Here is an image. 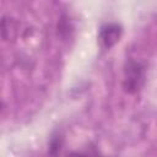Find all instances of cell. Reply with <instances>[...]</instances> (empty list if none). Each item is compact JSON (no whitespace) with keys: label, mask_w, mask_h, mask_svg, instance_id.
I'll list each match as a JSON object with an SVG mask.
<instances>
[{"label":"cell","mask_w":157,"mask_h":157,"mask_svg":"<svg viewBox=\"0 0 157 157\" xmlns=\"http://www.w3.org/2000/svg\"><path fill=\"white\" fill-rule=\"evenodd\" d=\"M145 82V67L144 65L134 59L126 61L124 66L123 87L128 93H136L141 90Z\"/></svg>","instance_id":"6da1fadb"},{"label":"cell","mask_w":157,"mask_h":157,"mask_svg":"<svg viewBox=\"0 0 157 157\" xmlns=\"http://www.w3.org/2000/svg\"><path fill=\"white\" fill-rule=\"evenodd\" d=\"M121 27L117 23L104 25L98 33V42L103 49H109L117 44L121 37Z\"/></svg>","instance_id":"7a4b0ae2"},{"label":"cell","mask_w":157,"mask_h":157,"mask_svg":"<svg viewBox=\"0 0 157 157\" xmlns=\"http://www.w3.org/2000/svg\"><path fill=\"white\" fill-rule=\"evenodd\" d=\"M66 157H99L98 155H92V153H82V152H71Z\"/></svg>","instance_id":"3957f363"}]
</instances>
